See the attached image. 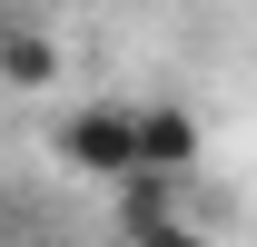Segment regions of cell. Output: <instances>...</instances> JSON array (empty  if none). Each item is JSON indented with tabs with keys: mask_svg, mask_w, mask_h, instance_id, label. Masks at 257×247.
I'll list each match as a JSON object with an SVG mask.
<instances>
[{
	"mask_svg": "<svg viewBox=\"0 0 257 247\" xmlns=\"http://www.w3.org/2000/svg\"><path fill=\"white\" fill-rule=\"evenodd\" d=\"M50 149H60V168H79V178H109V188L139 168V149H128V109H119V99L69 109V119L50 129Z\"/></svg>",
	"mask_w": 257,
	"mask_h": 247,
	"instance_id": "1",
	"label": "cell"
},
{
	"mask_svg": "<svg viewBox=\"0 0 257 247\" xmlns=\"http://www.w3.org/2000/svg\"><path fill=\"white\" fill-rule=\"evenodd\" d=\"M128 149L149 178H188L198 168V119L188 109H128Z\"/></svg>",
	"mask_w": 257,
	"mask_h": 247,
	"instance_id": "2",
	"label": "cell"
},
{
	"mask_svg": "<svg viewBox=\"0 0 257 247\" xmlns=\"http://www.w3.org/2000/svg\"><path fill=\"white\" fill-rule=\"evenodd\" d=\"M0 79L10 89H50L60 79V40L30 30V20H0Z\"/></svg>",
	"mask_w": 257,
	"mask_h": 247,
	"instance_id": "3",
	"label": "cell"
},
{
	"mask_svg": "<svg viewBox=\"0 0 257 247\" xmlns=\"http://www.w3.org/2000/svg\"><path fill=\"white\" fill-rule=\"evenodd\" d=\"M178 217V178H149V168H128L119 178V227L139 237V227H168Z\"/></svg>",
	"mask_w": 257,
	"mask_h": 247,
	"instance_id": "4",
	"label": "cell"
},
{
	"mask_svg": "<svg viewBox=\"0 0 257 247\" xmlns=\"http://www.w3.org/2000/svg\"><path fill=\"white\" fill-rule=\"evenodd\" d=\"M128 247H208V237H198L188 217H168V227H139V237H128Z\"/></svg>",
	"mask_w": 257,
	"mask_h": 247,
	"instance_id": "5",
	"label": "cell"
},
{
	"mask_svg": "<svg viewBox=\"0 0 257 247\" xmlns=\"http://www.w3.org/2000/svg\"><path fill=\"white\" fill-rule=\"evenodd\" d=\"M0 247H20V198L0 188Z\"/></svg>",
	"mask_w": 257,
	"mask_h": 247,
	"instance_id": "6",
	"label": "cell"
}]
</instances>
